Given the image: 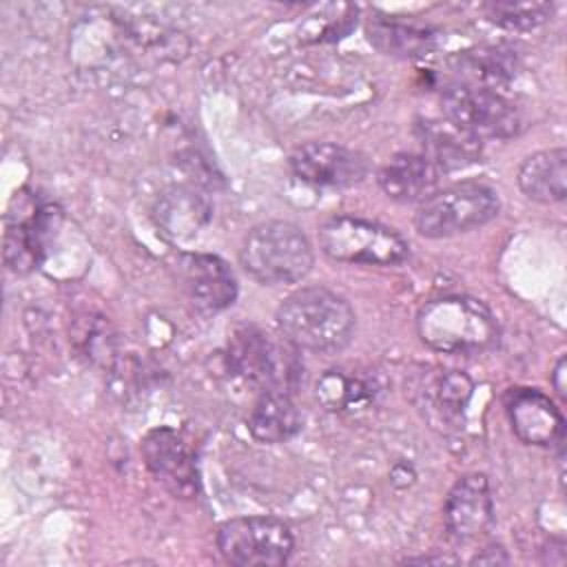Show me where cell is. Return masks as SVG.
I'll list each match as a JSON object with an SVG mask.
<instances>
[{
    "label": "cell",
    "mask_w": 567,
    "mask_h": 567,
    "mask_svg": "<svg viewBox=\"0 0 567 567\" xmlns=\"http://www.w3.org/2000/svg\"><path fill=\"white\" fill-rule=\"evenodd\" d=\"M352 306L330 288L310 286L292 292L277 308V326L297 350L332 354L343 350L354 332Z\"/></svg>",
    "instance_id": "cell-1"
},
{
    "label": "cell",
    "mask_w": 567,
    "mask_h": 567,
    "mask_svg": "<svg viewBox=\"0 0 567 567\" xmlns=\"http://www.w3.org/2000/svg\"><path fill=\"white\" fill-rule=\"evenodd\" d=\"M421 341L443 354H465L489 348L498 328L494 315L483 301L461 295H447L427 301L416 315Z\"/></svg>",
    "instance_id": "cell-2"
},
{
    "label": "cell",
    "mask_w": 567,
    "mask_h": 567,
    "mask_svg": "<svg viewBox=\"0 0 567 567\" xmlns=\"http://www.w3.org/2000/svg\"><path fill=\"white\" fill-rule=\"evenodd\" d=\"M239 261L255 281L279 286L303 279L315 264V255L306 233L297 224L270 219L246 233Z\"/></svg>",
    "instance_id": "cell-3"
},
{
    "label": "cell",
    "mask_w": 567,
    "mask_h": 567,
    "mask_svg": "<svg viewBox=\"0 0 567 567\" xmlns=\"http://www.w3.org/2000/svg\"><path fill=\"white\" fill-rule=\"evenodd\" d=\"M319 246L328 259L354 266H399L410 255L408 241L394 228L354 215L326 219L319 228Z\"/></svg>",
    "instance_id": "cell-4"
},
{
    "label": "cell",
    "mask_w": 567,
    "mask_h": 567,
    "mask_svg": "<svg viewBox=\"0 0 567 567\" xmlns=\"http://www.w3.org/2000/svg\"><path fill=\"white\" fill-rule=\"evenodd\" d=\"M498 195L481 182H461L439 188L419 204L414 228L427 239L454 237L485 226L498 215Z\"/></svg>",
    "instance_id": "cell-5"
},
{
    "label": "cell",
    "mask_w": 567,
    "mask_h": 567,
    "mask_svg": "<svg viewBox=\"0 0 567 567\" xmlns=\"http://www.w3.org/2000/svg\"><path fill=\"white\" fill-rule=\"evenodd\" d=\"M228 363L246 381L266 390L290 394L303 372L297 348L284 339L277 341L272 334L257 326H241L228 341Z\"/></svg>",
    "instance_id": "cell-6"
},
{
    "label": "cell",
    "mask_w": 567,
    "mask_h": 567,
    "mask_svg": "<svg viewBox=\"0 0 567 567\" xmlns=\"http://www.w3.org/2000/svg\"><path fill=\"white\" fill-rule=\"evenodd\" d=\"M295 547L290 527L275 516H239L219 525L217 549L224 560L241 567H277Z\"/></svg>",
    "instance_id": "cell-7"
},
{
    "label": "cell",
    "mask_w": 567,
    "mask_h": 567,
    "mask_svg": "<svg viewBox=\"0 0 567 567\" xmlns=\"http://www.w3.org/2000/svg\"><path fill=\"white\" fill-rule=\"evenodd\" d=\"M443 117L458 124L474 137L507 140L518 133L520 115L516 106L498 91L450 84L443 91Z\"/></svg>",
    "instance_id": "cell-8"
},
{
    "label": "cell",
    "mask_w": 567,
    "mask_h": 567,
    "mask_svg": "<svg viewBox=\"0 0 567 567\" xmlns=\"http://www.w3.org/2000/svg\"><path fill=\"white\" fill-rule=\"evenodd\" d=\"M288 164L297 179L319 188H348L361 184L370 173L363 153L334 142L299 144Z\"/></svg>",
    "instance_id": "cell-9"
},
{
    "label": "cell",
    "mask_w": 567,
    "mask_h": 567,
    "mask_svg": "<svg viewBox=\"0 0 567 567\" xmlns=\"http://www.w3.org/2000/svg\"><path fill=\"white\" fill-rule=\"evenodd\" d=\"M443 523L456 543H472L489 532L494 501L485 474H465L452 485L443 503Z\"/></svg>",
    "instance_id": "cell-10"
},
{
    "label": "cell",
    "mask_w": 567,
    "mask_h": 567,
    "mask_svg": "<svg viewBox=\"0 0 567 567\" xmlns=\"http://www.w3.org/2000/svg\"><path fill=\"white\" fill-rule=\"evenodd\" d=\"M505 412L514 434L536 447L565 443V419L556 403L536 388H509L505 392Z\"/></svg>",
    "instance_id": "cell-11"
},
{
    "label": "cell",
    "mask_w": 567,
    "mask_h": 567,
    "mask_svg": "<svg viewBox=\"0 0 567 567\" xmlns=\"http://www.w3.org/2000/svg\"><path fill=\"white\" fill-rule=\"evenodd\" d=\"M142 456L153 476L175 496L190 498L197 494L195 456L179 432L173 427H155L142 441Z\"/></svg>",
    "instance_id": "cell-12"
},
{
    "label": "cell",
    "mask_w": 567,
    "mask_h": 567,
    "mask_svg": "<svg viewBox=\"0 0 567 567\" xmlns=\"http://www.w3.org/2000/svg\"><path fill=\"white\" fill-rule=\"evenodd\" d=\"M177 275L190 303L204 312L224 310L237 299V279L230 266L217 255H182L177 259Z\"/></svg>",
    "instance_id": "cell-13"
},
{
    "label": "cell",
    "mask_w": 567,
    "mask_h": 567,
    "mask_svg": "<svg viewBox=\"0 0 567 567\" xmlns=\"http://www.w3.org/2000/svg\"><path fill=\"white\" fill-rule=\"evenodd\" d=\"M18 213L9 208L7 230H4V261L18 272L27 275L35 270L44 257V230H47V208L33 197L22 193L13 197Z\"/></svg>",
    "instance_id": "cell-14"
},
{
    "label": "cell",
    "mask_w": 567,
    "mask_h": 567,
    "mask_svg": "<svg viewBox=\"0 0 567 567\" xmlns=\"http://www.w3.org/2000/svg\"><path fill=\"white\" fill-rule=\"evenodd\" d=\"M445 173L421 151L396 153L377 173L379 188L394 202L421 204L434 195Z\"/></svg>",
    "instance_id": "cell-15"
},
{
    "label": "cell",
    "mask_w": 567,
    "mask_h": 567,
    "mask_svg": "<svg viewBox=\"0 0 567 567\" xmlns=\"http://www.w3.org/2000/svg\"><path fill=\"white\" fill-rule=\"evenodd\" d=\"M474 383L461 370H443L425 381L421 394V408L430 423L441 430L458 427L465 408L472 399Z\"/></svg>",
    "instance_id": "cell-16"
},
{
    "label": "cell",
    "mask_w": 567,
    "mask_h": 567,
    "mask_svg": "<svg viewBox=\"0 0 567 567\" xmlns=\"http://www.w3.org/2000/svg\"><path fill=\"white\" fill-rule=\"evenodd\" d=\"M419 140L423 146L421 153L427 155L443 173L474 164L481 157V140L447 117L425 120L419 124Z\"/></svg>",
    "instance_id": "cell-17"
},
{
    "label": "cell",
    "mask_w": 567,
    "mask_h": 567,
    "mask_svg": "<svg viewBox=\"0 0 567 567\" xmlns=\"http://www.w3.org/2000/svg\"><path fill=\"white\" fill-rule=\"evenodd\" d=\"M518 188L538 204H558L567 195V151L563 146L545 148L518 166Z\"/></svg>",
    "instance_id": "cell-18"
},
{
    "label": "cell",
    "mask_w": 567,
    "mask_h": 567,
    "mask_svg": "<svg viewBox=\"0 0 567 567\" xmlns=\"http://www.w3.org/2000/svg\"><path fill=\"white\" fill-rule=\"evenodd\" d=\"M379 394V385L372 374L350 368H332L326 370L317 385L315 396L317 401L330 412H359L374 403Z\"/></svg>",
    "instance_id": "cell-19"
},
{
    "label": "cell",
    "mask_w": 567,
    "mask_h": 567,
    "mask_svg": "<svg viewBox=\"0 0 567 567\" xmlns=\"http://www.w3.org/2000/svg\"><path fill=\"white\" fill-rule=\"evenodd\" d=\"M368 40L374 49H379L383 55L412 60L427 55L434 44L436 35L427 27H416L410 22H401L390 16L374 13L365 24Z\"/></svg>",
    "instance_id": "cell-20"
},
{
    "label": "cell",
    "mask_w": 567,
    "mask_h": 567,
    "mask_svg": "<svg viewBox=\"0 0 567 567\" xmlns=\"http://www.w3.org/2000/svg\"><path fill=\"white\" fill-rule=\"evenodd\" d=\"M301 430V414L290 394L266 390L248 414V432L259 443H284Z\"/></svg>",
    "instance_id": "cell-21"
},
{
    "label": "cell",
    "mask_w": 567,
    "mask_h": 567,
    "mask_svg": "<svg viewBox=\"0 0 567 567\" xmlns=\"http://www.w3.org/2000/svg\"><path fill=\"white\" fill-rule=\"evenodd\" d=\"M516 73V58L496 47L465 51L454 62V84L498 91Z\"/></svg>",
    "instance_id": "cell-22"
},
{
    "label": "cell",
    "mask_w": 567,
    "mask_h": 567,
    "mask_svg": "<svg viewBox=\"0 0 567 567\" xmlns=\"http://www.w3.org/2000/svg\"><path fill=\"white\" fill-rule=\"evenodd\" d=\"M485 18L503 29L512 31H529L547 22L554 11L551 2H516V0H498L483 4Z\"/></svg>",
    "instance_id": "cell-23"
},
{
    "label": "cell",
    "mask_w": 567,
    "mask_h": 567,
    "mask_svg": "<svg viewBox=\"0 0 567 567\" xmlns=\"http://www.w3.org/2000/svg\"><path fill=\"white\" fill-rule=\"evenodd\" d=\"M565 377H567V361L565 357H560L551 370V388L554 392L558 394V399H565L567 396V383H565Z\"/></svg>",
    "instance_id": "cell-24"
},
{
    "label": "cell",
    "mask_w": 567,
    "mask_h": 567,
    "mask_svg": "<svg viewBox=\"0 0 567 567\" xmlns=\"http://www.w3.org/2000/svg\"><path fill=\"white\" fill-rule=\"evenodd\" d=\"M509 558H507V554H505V549L503 547H487V549H483L481 554H476L474 556V560L472 563H481V565H498V563H507Z\"/></svg>",
    "instance_id": "cell-25"
}]
</instances>
